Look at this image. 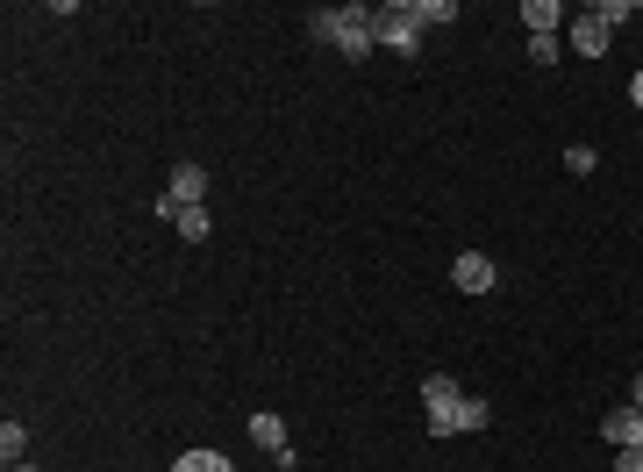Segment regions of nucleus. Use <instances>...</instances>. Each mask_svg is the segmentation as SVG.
<instances>
[{"mask_svg":"<svg viewBox=\"0 0 643 472\" xmlns=\"http://www.w3.org/2000/svg\"><path fill=\"white\" fill-rule=\"evenodd\" d=\"M593 14H601L608 29H622V22H630V14H636V0H593Z\"/></svg>","mask_w":643,"mask_h":472,"instance_id":"obj_14","label":"nucleus"},{"mask_svg":"<svg viewBox=\"0 0 643 472\" xmlns=\"http://www.w3.org/2000/svg\"><path fill=\"white\" fill-rule=\"evenodd\" d=\"M422 14H415V0H393V8H372V43H387V51H401V57H415L422 51Z\"/></svg>","mask_w":643,"mask_h":472,"instance_id":"obj_3","label":"nucleus"},{"mask_svg":"<svg viewBox=\"0 0 643 472\" xmlns=\"http://www.w3.org/2000/svg\"><path fill=\"white\" fill-rule=\"evenodd\" d=\"M8 472H36V465H8Z\"/></svg>","mask_w":643,"mask_h":472,"instance_id":"obj_20","label":"nucleus"},{"mask_svg":"<svg viewBox=\"0 0 643 472\" xmlns=\"http://www.w3.org/2000/svg\"><path fill=\"white\" fill-rule=\"evenodd\" d=\"M451 286H457V294H494V286H500V265L486 251H465L451 265Z\"/></svg>","mask_w":643,"mask_h":472,"instance_id":"obj_5","label":"nucleus"},{"mask_svg":"<svg viewBox=\"0 0 643 472\" xmlns=\"http://www.w3.org/2000/svg\"><path fill=\"white\" fill-rule=\"evenodd\" d=\"M415 14H422V29H443V22H457V8H451V0H415Z\"/></svg>","mask_w":643,"mask_h":472,"instance_id":"obj_12","label":"nucleus"},{"mask_svg":"<svg viewBox=\"0 0 643 472\" xmlns=\"http://www.w3.org/2000/svg\"><path fill=\"white\" fill-rule=\"evenodd\" d=\"M572 8H558V0H523V22H529V36H558V22Z\"/></svg>","mask_w":643,"mask_h":472,"instance_id":"obj_8","label":"nucleus"},{"mask_svg":"<svg viewBox=\"0 0 643 472\" xmlns=\"http://www.w3.org/2000/svg\"><path fill=\"white\" fill-rule=\"evenodd\" d=\"M22 451H29V430H22V422H8V430H0V459L22 465Z\"/></svg>","mask_w":643,"mask_h":472,"instance_id":"obj_11","label":"nucleus"},{"mask_svg":"<svg viewBox=\"0 0 643 472\" xmlns=\"http://www.w3.org/2000/svg\"><path fill=\"white\" fill-rule=\"evenodd\" d=\"M565 165H572V172L587 179V172H593V165H601V158H593V144H572V150H565Z\"/></svg>","mask_w":643,"mask_h":472,"instance_id":"obj_15","label":"nucleus"},{"mask_svg":"<svg viewBox=\"0 0 643 472\" xmlns=\"http://www.w3.org/2000/svg\"><path fill=\"white\" fill-rule=\"evenodd\" d=\"M608 43H615V29H608V22H601V14H593V8H587V14H579V22H572V51H579V57H601V51H608Z\"/></svg>","mask_w":643,"mask_h":472,"instance_id":"obj_6","label":"nucleus"},{"mask_svg":"<svg viewBox=\"0 0 643 472\" xmlns=\"http://www.w3.org/2000/svg\"><path fill=\"white\" fill-rule=\"evenodd\" d=\"M529 57L536 65H558V36H529Z\"/></svg>","mask_w":643,"mask_h":472,"instance_id":"obj_16","label":"nucleus"},{"mask_svg":"<svg viewBox=\"0 0 643 472\" xmlns=\"http://www.w3.org/2000/svg\"><path fill=\"white\" fill-rule=\"evenodd\" d=\"M251 437H257V444L272 451V465H280L286 451H294V444H286V422H280V416H251Z\"/></svg>","mask_w":643,"mask_h":472,"instance_id":"obj_9","label":"nucleus"},{"mask_svg":"<svg viewBox=\"0 0 643 472\" xmlns=\"http://www.w3.org/2000/svg\"><path fill=\"white\" fill-rule=\"evenodd\" d=\"M630 408H636V416H643V373H636V401H630Z\"/></svg>","mask_w":643,"mask_h":472,"instance_id":"obj_19","label":"nucleus"},{"mask_svg":"<svg viewBox=\"0 0 643 472\" xmlns=\"http://www.w3.org/2000/svg\"><path fill=\"white\" fill-rule=\"evenodd\" d=\"M615 472H643V444H630V451H615Z\"/></svg>","mask_w":643,"mask_h":472,"instance_id":"obj_17","label":"nucleus"},{"mask_svg":"<svg viewBox=\"0 0 643 472\" xmlns=\"http://www.w3.org/2000/svg\"><path fill=\"white\" fill-rule=\"evenodd\" d=\"M208 201V165H172V179H165V201H158V216L165 222H179L187 208H201Z\"/></svg>","mask_w":643,"mask_h":472,"instance_id":"obj_4","label":"nucleus"},{"mask_svg":"<svg viewBox=\"0 0 643 472\" xmlns=\"http://www.w3.org/2000/svg\"><path fill=\"white\" fill-rule=\"evenodd\" d=\"M422 408H429V430L436 437H465V430H486V422H494V408H486L479 394H465L451 373L422 379Z\"/></svg>","mask_w":643,"mask_h":472,"instance_id":"obj_1","label":"nucleus"},{"mask_svg":"<svg viewBox=\"0 0 643 472\" xmlns=\"http://www.w3.org/2000/svg\"><path fill=\"white\" fill-rule=\"evenodd\" d=\"M172 472H236V465H229L222 451H187V459H179Z\"/></svg>","mask_w":643,"mask_h":472,"instance_id":"obj_10","label":"nucleus"},{"mask_svg":"<svg viewBox=\"0 0 643 472\" xmlns=\"http://www.w3.org/2000/svg\"><path fill=\"white\" fill-rule=\"evenodd\" d=\"M601 437L615 451H630V444H643V416H636V408H615V416H601Z\"/></svg>","mask_w":643,"mask_h":472,"instance_id":"obj_7","label":"nucleus"},{"mask_svg":"<svg viewBox=\"0 0 643 472\" xmlns=\"http://www.w3.org/2000/svg\"><path fill=\"white\" fill-rule=\"evenodd\" d=\"M308 29H315V43H329V51H344V57L372 51V8H315Z\"/></svg>","mask_w":643,"mask_h":472,"instance_id":"obj_2","label":"nucleus"},{"mask_svg":"<svg viewBox=\"0 0 643 472\" xmlns=\"http://www.w3.org/2000/svg\"><path fill=\"white\" fill-rule=\"evenodd\" d=\"M630 101H636V108H643V72H636V80H630Z\"/></svg>","mask_w":643,"mask_h":472,"instance_id":"obj_18","label":"nucleus"},{"mask_svg":"<svg viewBox=\"0 0 643 472\" xmlns=\"http://www.w3.org/2000/svg\"><path fill=\"white\" fill-rule=\"evenodd\" d=\"M172 230H179V237H187V243H208V208H187V216H179V222H172Z\"/></svg>","mask_w":643,"mask_h":472,"instance_id":"obj_13","label":"nucleus"}]
</instances>
